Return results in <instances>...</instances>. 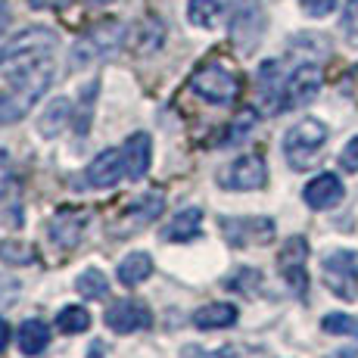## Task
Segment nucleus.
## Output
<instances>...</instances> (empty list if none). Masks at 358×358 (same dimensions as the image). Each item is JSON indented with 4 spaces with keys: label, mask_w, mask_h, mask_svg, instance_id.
Instances as JSON below:
<instances>
[{
    "label": "nucleus",
    "mask_w": 358,
    "mask_h": 358,
    "mask_svg": "<svg viewBox=\"0 0 358 358\" xmlns=\"http://www.w3.org/2000/svg\"><path fill=\"white\" fill-rule=\"evenodd\" d=\"M10 75V91L0 94V125L19 122L25 113L41 100V94L53 81V63L50 57H34L25 63H16L3 69Z\"/></svg>",
    "instance_id": "nucleus-1"
},
{
    "label": "nucleus",
    "mask_w": 358,
    "mask_h": 358,
    "mask_svg": "<svg viewBox=\"0 0 358 358\" xmlns=\"http://www.w3.org/2000/svg\"><path fill=\"white\" fill-rule=\"evenodd\" d=\"M327 143V128L318 119H302L299 125H293L284 137V156L296 171L312 169L321 159V150Z\"/></svg>",
    "instance_id": "nucleus-2"
},
{
    "label": "nucleus",
    "mask_w": 358,
    "mask_h": 358,
    "mask_svg": "<svg viewBox=\"0 0 358 358\" xmlns=\"http://www.w3.org/2000/svg\"><path fill=\"white\" fill-rule=\"evenodd\" d=\"M122 41H125V25L115 22V19H106V22L94 25V29L72 47V66L81 69V66L94 63V59L109 57V53H115L122 47Z\"/></svg>",
    "instance_id": "nucleus-3"
},
{
    "label": "nucleus",
    "mask_w": 358,
    "mask_h": 358,
    "mask_svg": "<svg viewBox=\"0 0 358 358\" xmlns=\"http://www.w3.org/2000/svg\"><path fill=\"white\" fill-rule=\"evenodd\" d=\"M190 91H194L196 97H203L206 103L228 106V103L237 100L240 81H237V75L228 72L224 66L209 63V66L199 69V72H194V78H190Z\"/></svg>",
    "instance_id": "nucleus-4"
},
{
    "label": "nucleus",
    "mask_w": 358,
    "mask_h": 358,
    "mask_svg": "<svg viewBox=\"0 0 358 358\" xmlns=\"http://www.w3.org/2000/svg\"><path fill=\"white\" fill-rule=\"evenodd\" d=\"M53 47H57V34L50 29H25L16 38L0 41V69H10L34 57H47Z\"/></svg>",
    "instance_id": "nucleus-5"
},
{
    "label": "nucleus",
    "mask_w": 358,
    "mask_h": 358,
    "mask_svg": "<svg viewBox=\"0 0 358 358\" xmlns=\"http://www.w3.org/2000/svg\"><path fill=\"white\" fill-rule=\"evenodd\" d=\"M321 278H324L327 290L340 299L352 302L358 299V256L349 250H336L330 252L321 265Z\"/></svg>",
    "instance_id": "nucleus-6"
},
{
    "label": "nucleus",
    "mask_w": 358,
    "mask_h": 358,
    "mask_svg": "<svg viewBox=\"0 0 358 358\" xmlns=\"http://www.w3.org/2000/svg\"><path fill=\"white\" fill-rule=\"evenodd\" d=\"M265 31V10L262 0H237V10L231 16V41L237 44V50L252 53Z\"/></svg>",
    "instance_id": "nucleus-7"
},
{
    "label": "nucleus",
    "mask_w": 358,
    "mask_h": 358,
    "mask_svg": "<svg viewBox=\"0 0 358 358\" xmlns=\"http://www.w3.org/2000/svg\"><path fill=\"white\" fill-rule=\"evenodd\" d=\"M321 91V69L315 63H299L284 78V109L306 106Z\"/></svg>",
    "instance_id": "nucleus-8"
},
{
    "label": "nucleus",
    "mask_w": 358,
    "mask_h": 358,
    "mask_svg": "<svg viewBox=\"0 0 358 358\" xmlns=\"http://www.w3.org/2000/svg\"><path fill=\"white\" fill-rule=\"evenodd\" d=\"M306 256H308L306 237H290L284 246H280V256H278V265H280V274H284V280L302 296V299H306V290H308Z\"/></svg>",
    "instance_id": "nucleus-9"
},
{
    "label": "nucleus",
    "mask_w": 358,
    "mask_h": 358,
    "mask_svg": "<svg viewBox=\"0 0 358 358\" xmlns=\"http://www.w3.org/2000/svg\"><path fill=\"white\" fill-rule=\"evenodd\" d=\"M218 181L228 190H262L268 184V169H265V162H262V156H243V159L234 162Z\"/></svg>",
    "instance_id": "nucleus-10"
},
{
    "label": "nucleus",
    "mask_w": 358,
    "mask_h": 358,
    "mask_svg": "<svg viewBox=\"0 0 358 358\" xmlns=\"http://www.w3.org/2000/svg\"><path fill=\"white\" fill-rule=\"evenodd\" d=\"M150 324H153V315L137 299H122L106 312V327L115 334H134V330H147Z\"/></svg>",
    "instance_id": "nucleus-11"
},
{
    "label": "nucleus",
    "mask_w": 358,
    "mask_h": 358,
    "mask_svg": "<svg viewBox=\"0 0 358 358\" xmlns=\"http://www.w3.org/2000/svg\"><path fill=\"white\" fill-rule=\"evenodd\" d=\"M122 178H128V162L122 150H103V153L87 165V181L94 187H113Z\"/></svg>",
    "instance_id": "nucleus-12"
},
{
    "label": "nucleus",
    "mask_w": 358,
    "mask_h": 358,
    "mask_svg": "<svg viewBox=\"0 0 358 358\" xmlns=\"http://www.w3.org/2000/svg\"><path fill=\"white\" fill-rule=\"evenodd\" d=\"M222 228L234 246H246V243H265L274 234V222L271 218H224Z\"/></svg>",
    "instance_id": "nucleus-13"
},
{
    "label": "nucleus",
    "mask_w": 358,
    "mask_h": 358,
    "mask_svg": "<svg viewBox=\"0 0 358 358\" xmlns=\"http://www.w3.org/2000/svg\"><path fill=\"white\" fill-rule=\"evenodd\" d=\"M87 228V212L85 209H59L50 222V237L57 246L63 250H72L81 240V234Z\"/></svg>",
    "instance_id": "nucleus-14"
},
{
    "label": "nucleus",
    "mask_w": 358,
    "mask_h": 358,
    "mask_svg": "<svg viewBox=\"0 0 358 358\" xmlns=\"http://www.w3.org/2000/svg\"><path fill=\"white\" fill-rule=\"evenodd\" d=\"M122 153H125V162H128V178L131 181H141L150 171V162H153V141H150V134L137 131V134H131L125 141Z\"/></svg>",
    "instance_id": "nucleus-15"
},
{
    "label": "nucleus",
    "mask_w": 358,
    "mask_h": 358,
    "mask_svg": "<svg viewBox=\"0 0 358 358\" xmlns=\"http://www.w3.org/2000/svg\"><path fill=\"white\" fill-rule=\"evenodd\" d=\"M343 199V184L336 175H318L315 181H308L306 187V203L312 206V209H334L336 203Z\"/></svg>",
    "instance_id": "nucleus-16"
},
{
    "label": "nucleus",
    "mask_w": 358,
    "mask_h": 358,
    "mask_svg": "<svg viewBox=\"0 0 358 358\" xmlns=\"http://www.w3.org/2000/svg\"><path fill=\"white\" fill-rule=\"evenodd\" d=\"M199 224H203V212L199 209H181L169 224H165L162 237L171 243H187V240L199 237Z\"/></svg>",
    "instance_id": "nucleus-17"
},
{
    "label": "nucleus",
    "mask_w": 358,
    "mask_h": 358,
    "mask_svg": "<svg viewBox=\"0 0 358 358\" xmlns=\"http://www.w3.org/2000/svg\"><path fill=\"white\" fill-rule=\"evenodd\" d=\"M194 324L199 330H222V327H234L237 324V308L231 302H212V306H203L194 315Z\"/></svg>",
    "instance_id": "nucleus-18"
},
{
    "label": "nucleus",
    "mask_w": 358,
    "mask_h": 358,
    "mask_svg": "<svg viewBox=\"0 0 358 358\" xmlns=\"http://www.w3.org/2000/svg\"><path fill=\"white\" fill-rule=\"evenodd\" d=\"M69 122H72V103H69L66 97H57V100H50V106L44 109V115H41V122H38V131L44 137H57V134L66 131Z\"/></svg>",
    "instance_id": "nucleus-19"
},
{
    "label": "nucleus",
    "mask_w": 358,
    "mask_h": 358,
    "mask_svg": "<svg viewBox=\"0 0 358 358\" xmlns=\"http://www.w3.org/2000/svg\"><path fill=\"white\" fill-rule=\"evenodd\" d=\"M224 10H228L224 0H190L187 19H190V25H196V29H215V25L222 22Z\"/></svg>",
    "instance_id": "nucleus-20"
},
{
    "label": "nucleus",
    "mask_w": 358,
    "mask_h": 358,
    "mask_svg": "<svg viewBox=\"0 0 358 358\" xmlns=\"http://www.w3.org/2000/svg\"><path fill=\"white\" fill-rule=\"evenodd\" d=\"M153 274V256L150 252H131V256L122 259L119 265V280L125 287H137Z\"/></svg>",
    "instance_id": "nucleus-21"
},
{
    "label": "nucleus",
    "mask_w": 358,
    "mask_h": 358,
    "mask_svg": "<svg viewBox=\"0 0 358 358\" xmlns=\"http://www.w3.org/2000/svg\"><path fill=\"white\" fill-rule=\"evenodd\" d=\"M47 346H50V330H47L44 321L31 318L19 327V349L25 355H41Z\"/></svg>",
    "instance_id": "nucleus-22"
},
{
    "label": "nucleus",
    "mask_w": 358,
    "mask_h": 358,
    "mask_svg": "<svg viewBox=\"0 0 358 358\" xmlns=\"http://www.w3.org/2000/svg\"><path fill=\"white\" fill-rule=\"evenodd\" d=\"M75 290L85 296V299H103L106 290H109V284H106V278H103V271H97V268H87V271L78 274Z\"/></svg>",
    "instance_id": "nucleus-23"
},
{
    "label": "nucleus",
    "mask_w": 358,
    "mask_h": 358,
    "mask_svg": "<svg viewBox=\"0 0 358 358\" xmlns=\"http://www.w3.org/2000/svg\"><path fill=\"white\" fill-rule=\"evenodd\" d=\"M57 327L63 330V334H85V330L91 327V315L81 306H66L63 312L57 315Z\"/></svg>",
    "instance_id": "nucleus-24"
},
{
    "label": "nucleus",
    "mask_w": 358,
    "mask_h": 358,
    "mask_svg": "<svg viewBox=\"0 0 358 358\" xmlns=\"http://www.w3.org/2000/svg\"><path fill=\"white\" fill-rule=\"evenodd\" d=\"M162 206H165L162 194H147L134 209H128V215H131L134 224H150L156 215H162Z\"/></svg>",
    "instance_id": "nucleus-25"
},
{
    "label": "nucleus",
    "mask_w": 358,
    "mask_h": 358,
    "mask_svg": "<svg viewBox=\"0 0 358 358\" xmlns=\"http://www.w3.org/2000/svg\"><path fill=\"white\" fill-rule=\"evenodd\" d=\"M31 259H34V250L19 243V240H3L0 243V262H6V265H29Z\"/></svg>",
    "instance_id": "nucleus-26"
},
{
    "label": "nucleus",
    "mask_w": 358,
    "mask_h": 358,
    "mask_svg": "<svg viewBox=\"0 0 358 358\" xmlns=\"http://www.w3.org/2000/svg\"><path fill=\"white\" fill-rule=\"evenodd\" d=\"M343 38H346L349 47H358V0H349L343 6V19H340Z\"/></svg>",
    "instance_id": "nucleus-27"
},
{
    "label": "nucleus",
    "mask_w": 358,
    "mask_h": 358,
    "mask_svg": "<svg viewBox=\"0 0 358 358\" xmlns=\"http://www.w3.org/2000/svg\"><path fill=\"white\" fill-rule=\"evenodd\" d=\"M321 327H324L327 334H346V336H355L358 340V321L349 318V315H327V318L321 321Z\"/></svg>",
    "instance_id": "nucleus-28"
},
{
    "label": "nucleus",
    "mask_w": 358,
    "mask_h": 358,
    "mask_svg": "<svg viewBox=\"0 0 358 358\" xmlns=\"http://www.w3.org/2000/svg\"><path fill=\"white\" fill-rule=\"evenodd\" d=\"M302 3V10L308 13V16H315V19H324L334 13V6H336V0H299Z\"/></svg>",
    "instance_id": "nucleus-29"
},
{
    "label": "nucleus",
    "mask_w": 358,
    "mask_h": 358,
    "mask_svg": "<svg viewBox=\"0 0 358 358\" xmlns=\"http://www.w3.org/2000/svg\"><path fill=\"white\" fill-rule=\"evenodd\" d=\"M13 187V159L0 150V199L6 196V190Z\"/></svg>",
    "instance_id": "nucleus-30"
},
{
    "label": "nucleus",
    "mask_w": 358,
    "mask_h": 358,
    "mask_svg": "<svg viewBox=\"0 0 358 358\" xmlns=\"http://www.w3.org/2000/svg\"><path fill=\"white\" fill-rule=\"evenodd\" d=\"M252 125H256V115H252V113H243L237 122H234V128H231V134H228V141H224V143H237L240 137H243Z\"/></svg>",
    "instance_id": "nucleus-31"
},
{
    "label": "nucleus",
    "mask_w": 358,
    "mask_h": 358,
    "mask_svg": "<svg viewBox=\"0 0 358 358\" xmlns=\"http://www.w3.org/2000/svg\"><path fill=\"white\" fill-rule=\"evenodd\" d=\"M340 162L346 171H358V137H352V141L346 143V150L340 153Z\"/></svg>",
    "instance_id": "nucleus-32"
},
{
    "label": "nucleus",
    "mask_w": 358,
    "mask_h": 358,
    "mask_svg": "<svg viewBox=\"0 0 358 358\" xmlns=\"http://www.w3.org/2000/svg\"><path fill=\"white\" fill-rule=\"evenodd\" d=\"M6 25H10V6H6V0H0V34L6 31Z\"/></svg>",
    "instance_id": "nucleus-33"
},
{
    "label": "nucleus",
    "mask_w": 358,
    "mask_h": 358,
    "mask_svg": "<svg viewBox=\"0 0 358 358\" xmlns=\"http://www.w3.org/2000/svg\"><path fill=\"white\" fill-rule=\"evenodd\" d=\"M6 343H10V324H6V321L0 318V355H3Z\"/></svg>",
    "instance_id": "nucleus-34"
},
{
    "label": "nucleus",
    "mask_w": 358,
    "mask_h": 358,
    "mask_svg": "<svg viewBox=\"0 0 358 358\" xmlns=\"http://www.w3.org/2000/svg\"><path fill=\"white\" fill-rule=\"evenodd\" d=\"M87 358H103V346H100V343L91 349V352H87Z\"/></svg>",
    "instance_id": "nucleus-35"
},
{
    "label": "nucleus",
    "mask_w": 358,
    "mask_h": 358,
    "mask_svg": "<svg viewBox=\"0 0 358 358\" xmlns=\"http://www.w3.org/2000/svg\"><path fill=\"white\" fill-rule=\"evenodd\" d=\"M358 355V349H352V352H340V355H334V358H355Z\"/></svg>",
    "instance_id": "nucleus-36"
},
{
    "label": "nucleus",
    "mask_w": 358,
    "mask_h": 358,
    "mask_svg": "<svg viewBox=\"0 0 358 358\" xmlns=\"http://www.w3.org/2000/svg\"><path fill=\"white\" fill-rule=\"evenodd\" d=\"M87 3H109V0H87Z\"/></svg>",
    "instance_id": "nucleus-37"
}]
</instances>
